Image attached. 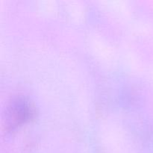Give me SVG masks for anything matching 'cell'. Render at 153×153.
<instances>
[]
</instances>
